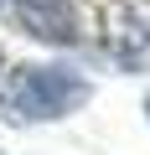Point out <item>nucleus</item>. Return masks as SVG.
I'll return each mask as SVG.
<instances>
[{
  "label": "nucleus",
  "mask_w": 150,
  "mask_h": 155,
  "mask_svg": "<svg viewBox=\"0 0 150 155\" xmlns=\"http://www.w3.org/2000/svg\"><path fill=\"white\" fill-rule=\"evenodd\" d=\"M93 98V83L67 67V62H21L0 78V119L26 129V124H57L78 114Z\"/></svg>",
  "instance_id": "obj_1"
},
{
  "label": "nucleus",
  "mask_w": 150,
  "mask_h": 155,
  "mask_svg": "<svg viewBox=\"0 0 150 155\" xmlns=\"http://www.w3.org/2000/svg\"><path fill=\"white\" fill-rule=\"evenodd\" d=\"M98 41L119 72H150V0H104Z\"/></svg>",
  "instance_id": "obj_2"
},
{
  "label": "nucleus",
  "mask_w": 150,
  "mask_h": 155,
  "mask_svg": "<svg viewBox=\"0 0 150 155\" xmlns=\"http://www.w3.org/2000/svg\"><path fill=\"white\" fill-rule=\"evenodd\" d=\"M5 11L16 21L21 36L42 41V47H78L83 41V11H78V0H5Z\"/></svg>",
  "instance_id": "obj_3"
},
{
  "label": "nucleus",
  "mask_w": 150,
  "mask_h": 155,
  "mask_svg": "<svg viewBox=\"0 0 150 155\" xmlns=\"http://www.w3.org/2000/svg\"><path fill=\"white\" fill-rule=\"evenodd\" d=\"M0 5H5V0H0Z\"/></svg>",
  "instance_id": "obj_4"
},
{
  "label": "nucleus",
  "mask_w": 150,
  "mask_h": 155,
  "mask_svg": "<svg viewBox=\"0 0 150 155\" xmlns=\"http://www.w3.org/2000/svg\"><path fill=\"white\" fill-rule=\"evenodd\" d=\"M0 62H5V57H0Z\"/></svg>",
  "instance_id": "obj_5"
}]
</instances>
